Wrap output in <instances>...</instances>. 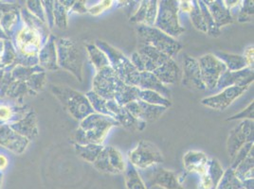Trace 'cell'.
Wrapping results in <instances>:
<instances>
[{
	"label": "cell",
	"instance_id": "47",
	"mask_svg": "<svg viewBox=\"0 0 254 189\" xmlns=\"http://www.w3.org/2000/svg\"><path fill=\"white\" fill-rule=\"evenodd\" d=\"M70 10L73 12L80 13V14L87 13L88 9L86 8V1H75Z\"/></svg>",
	"mask_w": 254,
	"mask_h": 189
},
{
	"label": "cell",
	"instance_id": "42",
	"mask_svg": "<svg viewBox=\"0 0 254 189\" xmlns=\"http://www.w3.org/2000/svg\"><path fill=\"white\" fill-rule=\"evenodd\" d=\"M46 84V73L45 71H40L37 73L33 74L30 77L29 80V86L33 90L39 91L42 90L44 85Z\"/></svg>",
	"mask_w": 254,
	"mask_h": 189
},
{
	"label": "cell",
	"instance_id": "7",
	"mask_svg": "<svg viewBox=\"0 0 254 189\" xmlns=\"http://www.w3.org/2000/svg\"><path fill=\"white\" fill-rule=\"evenodd\" d=\"M128 162L136 168L146 169L162 164L164 157L159 147L147 140H140L137 147L128 152Z\"/></svg>",
	"mask_w": 254,
	"mask_h": 189
},
{
	"label": "cell",
	"instance_id": "45",
	"mask_svg": "<svg viewBox=\"0 0 254 189\" xmlns=\"http://www.w3.org/2000/svg\"><path fill=\"white\" fill-rule=\"evenodd\" d=\"M29 6L31 7V11L33 14H35L37 16V19H39L40 21H46V16H45V11L44 8L42 7V2L40 1H33V2H29Z\"/></svg>",
	"mask_w": 254,
	"mask_h": 189
},
{
	"label": "cell",
	"instance_id": "36",
	"mask_svg": "<svg viewBox=\"0 0 254 189\" xmlns=\"http://www.w3.org/2000/svg\"><path fill=\"white\" fill-rule=\"evenodd\" d=\"M216 189H243V187L242 182L236 177L233 168H229L224 171Z\"/></svg>",
	"mask_w": 254,
	"mask_h": 189
},
{
	"label": "cell",
	"instance_id": "13",
	"mask_svg": "<svg viewBox=\"0 0 254 189\" xmlns=\"http://www.w3.org/2000/svg\"><path fill=\"white\" fill-rule=\"evenodd\" d=\"M250 86H233L225 88L218 94L202 98L201 104L215 111H225L233 104L234 100L247 92Z\"/></svg>",
	"mask_w": 254,
	"mask_h": 189
},
{
	"label": "cell",
	"instance_id": "33",
	"mask_svg": "<svg viewBox=\"0 0 254 189\" xmlns=\"http://www.w3.org/2000/svg\"><path fill=\"white\" fill-rule=\"evenodd\" d=\"M254 147L249 152L247 157L234 168V173L236 177L239 179L241 182L248 179H254Z\"/></svg>",
	"mask_w": 254,
	"mask_h": 189
},
{
	"label": "cell",
	"instance_id": "5",
	"mask_svg": "<svg viewBox=\"0 0 254 189\" xmlns=\"http://www.w3.org/2000/svg\"><path fill=\"white\" fill-rule=\"evenodd\" d=\"M179 4L180 1L177 0L159 1L158 15L154 26L175 39L185 32V29L181 26L179 19Z\"/></svg>",
	"mask_w": 254,
	"mask_h": 189
},
{
	"label": "cell",
	"instance_id": "40",
	"mask_svg": "<svg viewBox=\"0 0 254 189\" xmlns=\"http://www.w3.org/2000/svg\"><path fill=\"white\" fill-rule=\"evenodd\" d=\"M189 13H190V21L193 25V27L199 32L207 33V27L203 19L201 11L199 9V6L196 0L191 1V10Z\"/></svg>",
	"mask_w": 254,
	"mask_h": 189
},
{
	"label": "cell",
	"instance_id": "30",
	"mask_svg": "<svg viewBox=\"0 0 254 189\" xmlns=\"http://www.w3.org/2000/svg\"><path fill=\"white\" fill-rule=\"evenodd\" d=\"M85 51L92 65L95 67L96 71H99L106 66H109V62L106 53L101 50L95 44H86Z\"/></svg>",
	"mask_w": 254,
	"mask_h": 189
},
{
	"label": "cell",
	"instance_id": "17",
	"mask_svg": "<svg viewBox=\"0 0 254 189\" xmlns=\"http://www.w3.org/2000/svg\"><path fill=\"white\" fill-rule=\"evenodd\" d=\"M17 46L24 55L36 58L41 47L40 32L31 27H25L17 36Z\"/></svg>",
	"mask_w": 254,
	"mask_h": 189
},
{
	"label": "cell",
	"instance_id": "6",
	"mask_svg": "<svg viewBox=\"0 0 254 189\" xmlns=\"http://www.w3.org/2000/svg\"><path fill=\"white\" fill-rule=\"evenodd\" d=\"M120 124L111 116L93 113L80 121V128L85 132L87 143L103 145L110 130Z\"/></svg>",
	"mask_w": 254,
	"mask_h": 189
},
{
	"label": "cell",
	"instance_id": "46",
	"mask_svg": "<svg viewBox=\"0 0 254 189\" xmlns=\"http://www.w3.org/2000/svg\"><path fill=\"white\" fill-rule=\"evenodd\" d=\"M44 11H45V16L46 19L49 22L50 27L53 28L54 25V18H53V3L54 1H44Z\"/></svg>",
	"mask_w": 254,
	"mask_h": 189
},
{
	"label": "cell",
	"instance_id": "22",
	"mask_svg": "<svg viewBox=\"0 0 254 189\" xmlns=\"http://www.w3.org/2000/svg\"><path fill=\"white\" fill-rule=\"evenodd\" d=\"M149 186H157L164 189H184L181 188L177 173L164 168H156L149 182Z\"/></svg>",
	"mask_w": 254,
	"mask_h": 189
},
{
	"label": "cell",
	"instance_id": "41",
	"mask_svg": "<svg viewBox=\"0 0 254 189\" xmlns=\"http://www.w3.org/2000/svg\"><path fill=\"white\" fill-rule=\"evenodd\" d=\"M254 1L245 0L241 2L240 9L237 14V20L240 23L252 22L254 20Z\"/></svg>",
	"mask_w": 254,
	"mask_h": 189
},
{
	"label": "cell",
	"instance_id": "43",
	"mask_svg": "<svg viewBox=\"0 0 254 189\" xmlns=\"http://www.w3.org/2000/svg\"><path fill=\"white\" fill-rule=\"evenodd\" d=\"M254 100L249 104V106L244 109L243 111H241L239 114H236L234 116L229 117L227 120L231 121V120H236V119H250V120H254Z\"/></svg>",
	"mask_w": 254,
	"mask_h": 189
},
{
	"label": "cell",
	"instance_id": "52",
	"mask_svg": "<svg viewBox=\"0 0 254 189\" xmlns=\"http://www.w3.org/2000/svg\"><path fill=\"white\" fill-rule=\"evenodd\" d=\"M8 165V160L3 154H0V170L4 169Z\"/></svg>",
	"mask_w": 254,
	"mask_h": 189
},
{
	"label": "cell",
	"instance_id": "35",
	"mask_svg": "<svg viewBox=\"0 0 254 189\" xmlns=\"http://www.w3.org/2000/svg\"><path fill=\"white\" fill-rule=\"evenodd\" d=\"M138 99L152 105L162 106L167 109L172 106L171 99H168L159 93L151 90H140Z\"/></svg>",
	"mask_w": 254,
	"mask_h": 189
},
{
	"label": "cell",
	"instance_id": "29",
	"mask_svg": "<svg viewBox=\"0 0 254 189\" xmlns=\"http://www.w3.org/2000/svg\"><path fill=\"white\" fill-rule=\"evenodd\" d=\"M214 55L226 65L229 71H239L249 67L243 55L226 52H216Z\"/></svg>",
	"mask_w": 254,
	"mask_h": 189
},
{
	"label": "cell",
	"instance_id": "24",
	"mask_svg": "<svg viewBox=\"0 0 254 189\" xmlns=\"http://www.w3.org/2000/svg\"><path fill=\"white\" fill-rule=\"evenodd\" d=\"M38 62L42 68L48 70H57L59 68L57 63L56 39L53 35L48 39L45 46L40 49Z\"/></svg>",
	"mask_w": 254,
	"mask_h": 189
},
{
	"label": "cell",
	"instance_id": "21",
	"mask_svg": "<svg viewBox=\"0 0 254 189\" xmlns=\"http://www.w3.org/2000/svg\"><path fill=\"white\" fill-rule=\"evenodd\" d=\"M208 10L212 15V19L218 29H221L224 26L230 25L233 23V14L231 11L225 6L224 1L221 0H204Z\"/></svg>",
	"mask_w": 254,
	"mask_h": 189
},
{
	"label": "cell",
	"instance_id": "3",
	"mask_svg": "<svg viewBox=\"0 0 254 189\" xmlns=\"http://www.w3.org/2000/svg\"><path fill=\"white\" fill-rule=\"evenodd\" d=\"M52 91L64 109L76 120L81 121L94 113L85 94L63 85H52Z\"/></svg>",
	"mask_w": 254,
	"mask_h": 189
},
{
	"label": "cell",
	"instance_id": "16",
	"mask_svg": "<svg viewBox=\"0 0 254 189\" xmlns=\"http://www.w3.org/2000/svg\"><path fill=\"white\" fill-rule=\"evenodd\" d=\"M128 112L140 121L145 123L159 120L165 114L167 108L162 106L152 105L141 100H136L125 106Z\"/></svg>",
	"mask_w": 254,
	"mask_h": 189
},
{
	"label": "cell",
	"instance_id": "37",
	"mask_svg": "<svg viewBox=\"0 0 254 189\" xmlns=\"http://www.w3.org/2000/svg\"><path fill=\"white\" fill-rule=\"evenodd\" d=\"M197 3H198V6H199V9L201 11L203 19H204L206 27H207V33L206 34H208L209 36H212V37H218L221 33L220 29L217 28V26L215 25V23L213 21L212 15L208 10L204 0H199V1H197Z\"/></svg>",
	"mask_w": 254,
	"mask_h": 189
},
{
	"label": "cell",
	"instance_id": "2",
	"mask_svg": "<svg viewBox=\"0 0 254 189\" xmlns=\"http://www.w3.org/2000/svg\"><path fill=\"white\" fill-rule=\"evenodd\" d=\"M58 66L70 72L79 82H83V68L85 57L78 43L61 38L56 42Z\"/></svg>",
	"mask_w": 254,
	"mask_h": 189
},
{
	"label": "cell",
	"instance_id": "51",
	"mask_svg": "<svg viewBox=\"0 0 254 189\" xmlns=\"http://www.w3.org/2000/svg\"><path fill=\"white\" fill-rule=\"evenodd\" d=\"M243 189H254V179H248L242 182Z\"/></svg>",
	"mask_w": 254,
	"mask_h": 189
},
{
	"label": "cell",
	"instance_id": "10",
	"mask_svg": "<svg viewBox=\"0 0 254 189\" xmlns=\"http://www.w3.org/2000/svg\"><path fill=\"white\" fill-rule=\"evenodd\" d=\"M254 120L245 119L230 131L227 140V151L233 160L241 147L248 143H254Z\"/></svg>",
	"mask_w": 254,
	"mask_h": 189
},
{
	"label": "cell",
	"instance_id": "19",
	"mask_svg": "<svg viewBox=\"0 0 254 189\" xmlns=\"http://www.w3.org/2000/svg\"><path fill=\"white\" fill-rule=\"evenodd\" d=\"M159 1L157 0H143L140 1L137 11L130 17V23L154 27L158 15Z\"/></svg>",
	"mask_w": 254,
	"mask_h": 189
},
{
	"label": "cell",
	"instance_id": "50",
	"mask_svg": "<svg viewBox=\"0 0 254 189\" xmlns=\"http://www.w3.org/2000/svg\"><path fill=\"white\" fill-rule=\"evenodd\" d=\"M179 9H180V11L190 12L191 10V1H180Z\"/></svg>",
	"mask_w": 254,
	"mask_h": 189
},
{
	"label": "cell",
	"instance_id": "1",
	"mask_svg": "<svg viewBox=\"0 0 254 189\" xmlns=\"http://www.w3.org/2000/svg\"><path fill=\"white\" fill-rule=\"evenodd\" d=\"M96 46L106 53L110 67L124 84L138 87L139 72L132 64L130 59L116 47L102 40H97Z\"/></svg>",
	"mask_w": 254,
	"mask_h": 189
},
{
	"label": "cell",
	"instance_id": "20",
	"mask_svg": "<svg viewBox=\"0 0 254 189\" xmlns=\"http://www.w3.org/2000/svg\"><path fill=\"white\" fill-rule=\"evenodd\" d=\"M224 171V168L217 159H209L206 170L201 175L200 189H216Z\"/></svg>",
	"mask_w": 254,
	"mask_h": 189
},
{
	"label": "cell",
	"instance_id": "39",
	"mask_svg": "<svg viewBox=\"0 0 254 189\" xmlns=\"http://www.w3.org/2000/svg\"><path fill=\"white\" fill-rule=\"evenodd\" d=\"M85 96L87 97V99H88L90 105L92 107L94 113L100 114V115H104V116H110L108 111H107V108H106V102H107L106 99L103 98L100 95H98L92 90L87 92L85 94Z\"/></svg>",
	"mask_w": 254,
	"mask_h": 189
},
{
	"label": "cell",
	"instance_id": "28",
	"mask_svg": "<svg viewBox=\"0 0 254 189\" xmlns=\"http://www.w3.org/2000/svg\"><path fill=\"white\" fill-rule=\"evenodd\" d=\"M11 128L14 129L17 132V134H19L22 137L29 139L35 138L38 135V129L36 123V116L34 112L29 113L25 117V119L16 123L15 125H12Z\"/></svg>",
	"mask_w": 254,
	"mask_h": 189
},
{
	"label": "cell",
	"instance_id": "4",
	"mask_svg": "<svg viewBox=\"0 0 254 189\" xmlns=\"http://www.w3.org/2000/svg\"><path fill=\"white\" fill-rule=\"evenodd\" d=\"M138 44L149 45L157 48L170 58L177 56L182 49V45L177 39L159 31L155 27L138 25L137 28Z\"/></svg>",
	"mask_w": 254,
	"mask_h": 189
},
{
	"label": "cell",
	"instance_id": "27",
	"mask_svg": "<svg viewBox=\"0 0 254 189\" xmlns=\"http://www.w3.org/2000/svg\"><path fill=\"white\" fill-rule=\"evenodd\" d=\"M4 147L11 149L16 153H21L29 144V140L19 134L12 132L8 126L0 127V142L10 140Z\"/></svg>",
	"mask_w": 254,
	"mask_h": 189
},
{
	"label": "cell",
	"instance_id": "14",
	"mask_svg": "<svg viewBox=\"0 0 254 189\" xmlns=\"http://www.w3.org/2000/svg\"><path fill=\"white\" fill-rule=\"evenodd\" d=\"M106 108L109 116L114 118L120 126L126 128L130 132H140L146 128V123L132 116L125 106L119 105L114 99L107 100Z\"/></svg>",
	"mask_w": 254,
	"mask_h": 189
},
{
	"label": "cell",
	"instance_id": "18",
	"mask_svg": "<svg viewBox=\"0 0 254 189\" xmlns=\"http://www.w3.org/2000/svg\"><path fill=\"white\" fill-rule=\"evenodd\" d=\"M254 68L247 67L239 71H225L219 78L216 88L225 89L233 86H251L254 83Z\"/></svg>",
	"mask_w": 254,
	"mask_h": 189
},
{
	"label": "cell",
	"instance_id": "49",
	"mask_svg": "<svg viewBox=\"0 0 254 189\" xmlns=\"http://www.w3.org/2000/svg\"><path fill=\"white\" fill-rule=\"evenodd\" d=\"M11 116V110L7 106H0V119L8 120Z\"/></svg>",
	"mask_w": 254,
	"mask_h": 189
},
{
	"label": "cell",
	"instance_id": "25",
	"mask_svg": "<svg viewBox=\"0 0 254 189\" xmlns=\"http://www.w3.org/2000/svg\"><path fill=\"white\" fill-rule=\"evenodd\" d=\"M154 74L161 84L164 85L175 84L178 83L180 78V69L178 63L175 62L173 58H169L165 63L161 64L155 71Z\"/></svg>",
	"mask_w": 254,
	"mask_h": 189
},
{
	"label": "cell",
	"instance_id": "26",
	"mask_svg": "<svg viewBox=\"0 0 254 189\" xmlns=\"http://www.w3.org/2000/svg\"><path fill=\"white\" fill-rule=\"evenodd\" d=\"M138 88L140 90L155 91L168 99L171 97V90L166 85L161 84L159 79L151 72H139Z\"/></svg>",
	"mask_w": 254,
	"mask_h": 189
},
{
	"label": "cell",
	"instance_id": "31",
	"mask_svg": "<svg viewBox=\"0 0 254 189\" xmlns=\"http://www.w3.org/2000/svg\"><path fill=\"white\" fill-rule=\"evenodd\" d=\"M139 91L140 89L138 87L124 84L114 95V100L119 105H127L130 102L138 100Z\"/></svg>",
	"mask_w": 254,
	"mask_h": 189
},
{
	"label": "cell",
	"instance_id": "11",
	"mask_svg": "<svg viewBox=\"0 0 254 189\" xmlns=\"http://www.w3.org/2000/svg\"><path fill=\"white\" fill-rule=\"evenodd\" d=\"M92 165L98 171L107 174L124 173L127 167V163L122 152L112 146L104 147L102 152Z\"/></svg>",
	"mask_w": 254,
	"mask_h": 189
},
{
	"label": "cell",
	"instance_id": "9",
	"mask_svg": "<svg viewBox=\"0 0 254 189\" xmlns=\"http://www.w3.org/2000/svg\"><path fill=\"white\" fill-rule=\"evenodd\" d=\"M124 84H126L120 80L109 65L96 72L92 91L106 100H111L114 99V95Z\"/></svg>",
	"mask_w": 254,
	"mask_h": 189
},
{
	"label": "cell",
	"instance_id": "12",
	"mask_svg": "<svg viewBox=\"0 0 254 189\" xmlns=\"http://www.w3.org/2000/svg\"><path fill=\"white\" fill-rule=\"evenodd\" d=\"M197 61L206 89H214L221 75L227 71L226 65L212 53L203 55Z\"/></svg>",
	"mask_w": 254,
	"mask_h": 189
},
{
	"label": "cell",
	"instance_id": "23",
	"mask_svg": "<svg viewBox=\"0 0 254 189\" xmlns=\"http://www.w3.org/2000/svg\"><path fill=\"white\" fill-rule=\"evenodd\" d=\"M209 157L203 151L199 150H189L183 156L184 168L191 173H197L201 176L205 172Z\"/></svg>",
	"mask_w": 254,
	"mask_h": 189
},
{
	"label": "cell",
	"instance_id": "48",
	"mask_svg": "<svg viewBox=\"0 0 254 189\" xmlns=\"http://www.w3.org/2000/svg\"><path fill=\"white\" fill-rule=\"evenodd\" d=\"M254 46H250V47H248L246 48V50H245L243 55L244 58L246 59V61H247V63H248L249 67H252V68H254Z\"/></svg>",
	"mask_w": 254,
	"mask_h": 189
},
{
	"label": "cell",
	"instance_id": "44",
	"mask_svg": "<svg viewBox=\"0 0 254 189\" xmlns=\"http://www.w3.org/2000/svg\"><path fill=\"white\" fill-rule=\"evenodd\" d=\"M113 4V1L110 0H106V1H101L98 4H96L95 6L91 7L88 9V13H90L91 15L97 16L99 14H101L102 12L106 11L107 9H109Z\"/></svg>",
	"mask_w": 254,
	"mask_h": 189
},
{
	"label": "cell",
	"instance_id": "34",
	"mask_svg": "<svg viewBox=\"0 0 254 189\" xmlns=\"http://www.w3.org/2000/svg\"><path fill=\"white\" fill-rule=\"evenodd\" d=\"M125 181L127 189H147L139 173L131 163H127L125 169Z\"/></svg>",
	"mask_w": 254,
	"mask_h": 189
},
{
	"label": "cell",
	"instance_id": "32",
	"mask_svg": "<svg viewBox=\"0 0 254 189\" xmlns=\"http://www.w3.org/2000/svg\"><path fill=\"white\" fill-rule=\"evenodd\" d=\"M104 145L97 144H86V145H77L74 144V149L76 154L82 158L86 162L93 164L99 154L102 152Z\"/></svg>",
	"mask_w": 254,
	"mask_h": 189
},
{
	"label": "cell",
	"instance_id": "38",
	"mask_svg": "<svg viewBox=\"0 0 254 189\" xmlns=\"http://www.w3.org/2000/svg\"><path fill=\"white\" fill-rule=\"evenodd\" d=\"M67 11L68 10L64 7L61 1H54L53 3V18L54 25L57 28L63 30L67 27Z\"/></svg>",
	"mask_w": 254,
	"mask_h": 189
},
{
	"label": "cell",
	"instance_id": "15",
	"mask_svg": "<svg viewBox=\"0 0 254 189\" xmlns=\"http://www.w3.org/2000/svg\"><path fill=\"white\" fill-rule=\"evenodd\" d=\"M182 85L191 91H205L206 86L202 81L200 68L197 59L185 55L183 59Z\"/></svg>",
	"mask_w": 254,
	"mask_h": 189
},
{
	"label": "cell",
	"instance_id": "8",
	"mask_svg": "<svg viewBox=\"0 0 254 189\" xmlns=\"http://www.w3.org/2000/svg\"><path fill=\"white\" fill-rule=\"evenodd\" d=\"M169 58L152 46L138 44V50L133 52L130 61L138 72L152 73Z\"/></svg>",
	"mask_w": 254,
	"mask_h": 189
}]
</instances>
